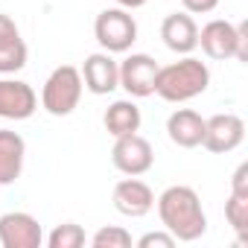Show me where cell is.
<instances>
[{
    "instance_id": "6da1fadb",
    "label": "cell",
    "mask_w": 248,
    "mask_h": 248,
    "mask_svg": "<svg viewBox=\"0 0 248 248\" xmlns=\"http://www.w3.org/2000/svg\"><path fill=\"white\" fill-rule=\"evenodd\" d=\"M158 216H161L164 231H170L181 242H193V239L204 236V231H207V216H204L202 199L187 184H172L158 196Z\"/></svg>"
},
{
    "instance_id": "7a4b0ae2",
    "label": "cell",
    "mask_w": 248,
    "mask_h": 248,
    "mask_svg": "<svg viewBox=\"0 0 248 248\" xmlns=\"http://www.w3.org/2000/svg\"><path fill=\"white\" fill-rule=\"evenodd\" d=\"M210 85V70L202 59L184 56L167 67H158L155 93L167 102H187L199 93H204Z\"/></svg>"
},
{
    "instance_id": "3957f363",
    "label": "cell",
    "mask_w": 248,
    "mask_h": 248,
    "mask_svg": "<svg viewBox=\"0 0 248 248\" xmlns=\"http://www.w3.org/2000/svg\"><path fill=\"white\" fill-rule=\"evenodd\" d=\"M82 88H85V85H82L79 67H73V64L56 67V70L47 76L44 88H41V105H44V111L53 114V117H67V114H73L76 105H79V99H82Z\"/></svg>"
},
{
    "instance_id": "277c9868",
    "label": "cell",
    "mask_w": 248,
    "mask_h": 248,
    "mask_svg": "<svg viewBox=\"0 0 248 248\" xmlns=\"http://www.w3.org/2000/svg\"><path fill=\"white\" fill-rule=\"evenodd\" d=\"M93 38L105 53H129L132 44L138 41V21L132 18L129 9L114 6L96 15L93 21Z\"/></svg>"
},
{
    "instance_id": "5b68a950",
    "label": "cell",
    "mask_w": 248,
    "mask_h": 248,
    "mask_svg": "<svg viewBox=\"0 0 248 248\" xmlns=\"http://www.w3.org/2000/svg\"><path fill=\"white\" fill-rule=\"evenodd\" d=\"M111 164H114V170L123 172V175H143V172H149L152 164H155L152 143H149L146 138H140L138 132H135V135L114 138Z\"/></svg>"
},
{
    "instance_id": "8992f818",
    "label": "cell",
    "mask_w": 248,
    "mask_h": 248,
    "mask_svg": "<svg viewBox=\"0 0 248 248\" xmlns=\"http://www.w3.org/2000/svg\"><path fill=\"white\" fill-rule=\"evenodd\" d=\"M245 140V120L239 114H213L210 120H204V138L202 146L213 155H228L233 152L239 143Z\"/></svg>"
},
{
    "instance_id": "52a82bcc",
    "label": "cell",
    "mask_w": 248,
    "mask_h": 248,
    "mask_svg": "<svg viewBox=\"0 0 248 248\" xmlns=\"http://www.w3.org/2000/svg\"><path fill=\"white\" fill-rule=\"evenodd\" d=\"M158 62L146 53H132L120 62V88L129 96H152L155 93V79H158Z\"/></svg>"
},
{
    "instance_id": "ba28073f",
    "label": "cell",
    "mask_w": 248,
    "mask_h": 248,
    "mask_svg": "<svg viewBox=\"0 0 248 248\" xmlns=\"http://www.w3.org/2000/svg\"><path fill=\"white\" fill-rule=\"evenodd\" d=\"M44 231L35 216L24 210H9L0 216V245L3 248H41Z\"/></svg>"
},
{
    "instance_id": "9c48e42d",
    "label": "cell",
    "mask_w": 248,
    "mask_h": 248,
    "mask_svg": "<svg viewBox=\"0 0 248 248\" xmlns=\"http://www.w3.org/2000/svg\"><path fill=\"white\" fill-rule=\"evenodd\" d=\"M111 202H114L117 213L129 216V219H140L155 207V193H152V187L146 181H140L138 175H129V178L117 181Z\"/></svg>"
},
{
    "instance_id": "30bf717a",
    "label": "cell",
    "mask_w": 248,
    "mask_h": 248,
    "mask_svg": "<svg viewBox=\"0 0 248 248\" xmlns=\"http://www.w3.org/2000/svg\"><path fill=\"white\" fill-rule=\"evenodd\" d=\"M79 73H82V85L96 96H105L120 88V62H114V56L105 50L91 53Z\"/></svg>"
},
{
    "instance_id": "8fae6325",
    "label": "cell",
    "mask_w": 248,
    "mask_h": 248,
    "mask_svg": "<svg viewBox=\"0 0 248 248\" xmlns=\"http://www.w3.org/2000/svg\"><path fill=\"white\" fill-rule=\"evenodd\" d=\"M38 111V96L30 82L0 79V117L3 120H30Z\"/></svg>"
},
{
    "instance_id": "7c38bea8",
    "label": "cell",
    "mask_w": 248,
    "mask_h": 248,
    "mask_svg": "<svg viewBox=\"0 0 248 248\" xmlns=\"http://www.w3.org/2000/svg\"><path fill=\"white\" fill-rule=\"evenodd\" d=\"M161 38H164L167 50H172L178 56H190L199 47V24L193 21L190 12H172L161 24Z\"/></svg>"
},
{
    "instance_id": "4fadbf2b",
    "label": "cell",
    "mask_w": 248,
    "mask_h": 248,
    "mask_svg": "<svg viewBox=\"0 0 248 248\" xmlns=\"http://www.w3.org/2000/svg\"><path fill=\"white\" fill-rule=\"evenodd\" d=\"M199 44H202L207 59H216V62L233 59V53H236V24L222 21V18L207 21L199 30Z\"/></svg>"
},
{
    "instance_id": "5bb4252c",
    "label": "cell",
    "mask_w": 248,
    "mask_h": 248,
    "mask_svg": "<svg viewBox=\"0 0 248 248\" xmlns=\"http://www.w3.org/2000/svg\"><path fill=\"white\" fill-rule=\"evenodd\" d=\"M27 56H30V50H27V44L21 38L18 24L9 15L0 12V73L3 76L18 73L27 64Z\"/></svg>"
},
{
    "instance_id": "9a60e30c",
    "label": "cell",
    "mask_w": 248,
    "mask_h": 248,
    "mask_svg": "<svg viewBox=\"0 0 248 248\" xmlns=\"http://www.w3.org/2000/svg\"><path fill=\"white\" fill-rule=\"evenodd\" d=\"M167 135L175 146L196 149V146H202V138H204V117L193 108H178L167 120Z\"/></svg>"
},
{
    "instance_id": "2e32d148",
    "label": "cell",
    "mask_w": 248,
    "mask_h": 248,
    "mask_svg": "<svg viewBox=\"0 0 248 248\" xmlns=\"http://www.w3.org/2000/svg\"><path fill=\"white\" fill-rule=\"evenodd\" d=\"M27 158V143L18 132L0 129V187H9L21 178Z\"/></svg>"
},
{
    "instance_id": "e0dca14e",
    "label": "cell",
    "mask_w": 248,
    "mask_h": 248,
    "mask_svg": "<svg viewBox=\"0 0 248 248\" xmlns=\"http://www.w3.org/2000/svg\"><path fill=\"white\" fill-rule=\"evenodd\" d=\"M102 123H105V132H108L111 138H123V135L140 132L143 117H140V108H138L132 99H117V102H111V105L105 108Z\"/></svg>"
},
{
    "instance_id": "ac0fdd59",
    "label": "cell",
    "mask_w": 248,
    "mask_h": 248,
    "mask_svg": "<svg viewBox=\"0 0 248 248\" xmlns=\"http://www.w3.org/2000/svg\"><path fill=\"white\" fill-rule=\"evenodd\" d=\"M225 219L236 231L239 245L248 239V193H231L225 202Z\"/></svg>"
},
{
    "instance_id": "d6986e66",
    "label": "cell",
    "mask_w": 248,
    "mask_h": 248,
    "mask_svg": "<svg viewBox=\"0 0 248 248\" xmlns=\"http://www.w3.org/2000/svg\"><path fill=\"white\" fill-rule=\"evenodd\" d=\"M85 228L76 225V222H64V225H56L47 236V245L50 248H82L85 245Z\"/></svg>"
},
{
    "instance_id": "ffe728a7",
    "label": "cell",
    "mask_w": 248,
    "mask_h": 248,
    "mask_svg": "<svg viewBox=\"0 0 248 248\" xmlns=\"http://www.w3.org/2000/svg\"><path fill=\"white\" fill-rule=\"evenodd\" d=\"M93 248H129L132 245V233L120 225H105L91 236Z\"/></svg>"
},
{
    "instance_id": "44dd1931",
    "label": "cell",
    "mask_w": 248,
    "mask_h": 248,
    "mask_svg": "<svg viewBox=\"0 0 248 248\" xmlns=\"http://www.w3.org/2000/svg\"><path fill=\"white\" fill-rule=\"evenodd\" d=\"M178 239L170 233V231H149V233H143L140 239H138V245L140 248H172Z\"/></svg>"
},
{
    "instance_id": "7402d4cb",
    "label": "cell",
    "mask_w": 248,
    "mask_h": 248,
    "mask_svg": "<svg viewBox=\"0 0 248 248\" xmlns=\"http://www.w3.org/2000/svg\"><path fill=\"white\" fill-rule=\"evenodd\" d=\"M236 62H248V24H236V53H233Z\"/></svg>"
},
{
    "instance_id": "603a6c76",
    "label": "cell",
    "mask_w": 248,
    "mask_h": 248,
    "mask_svg": "<svg viewBox=\"0 0 248 248\" xmlns=\"http://www.w3.org/2000/svg\"><path fill=\"white\" fill-rule=\"evenodd\" d=\"M181 3L190 15H207L219 6V0H181Z\"/></svg>"
},
{
    "instance_id": "cb8c5ba5",
    "label": "cell",
    "mask_w": 248,
    "mask_h": 248,
    "mask_svg": "<svg viewBox=\"0 0 248 248\" xmlns=\"http://www.w3.org/2000/svg\"><path fill=\"white\" fill-rule=\"evenodd\" d=\"M231 193H248V164L242 161L231 178Z\"/></svg>"
},
{
    "instance_id": "d4e9b609",
    "label": "cell",
    "mask_w": 248,
    "mask_h": 248,
    "mask_svg": "<svg viewBox=\"0 0 248 248\" xmlns=\"http://www.w3.org/2000/svg\"><path fill=\"white\" fill-rule=\"evenodd\" d=\"M149 3V0H117V6H123V9H140V6H146Z\"/></svg>"
}]
</instances>
